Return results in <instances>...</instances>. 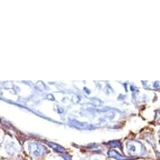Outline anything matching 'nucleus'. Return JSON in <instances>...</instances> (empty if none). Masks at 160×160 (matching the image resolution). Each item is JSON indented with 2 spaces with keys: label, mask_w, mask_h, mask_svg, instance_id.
<instances>
[{
  "label": "nucleus",
  "mask_w": 160,
  "mask_h": 160,
  "mask_svg": "<svg viewBox=\"0 0 160 160\" xmlns=\"http://www.w3.org/2000/svg\"><path fill=\"white\" fill-rule=\"evenodd\" d=\"M34 145V144H33ZM31 153L34 156H39L43 153V148L40 147V145H34L33 147L31 148Z\"/></svg>",
  "instance_id": "f257e3e1"
},
{
  "label": "nucleus",
  "mask_w": 160,
  "mask_h": 160,
  "mask_svg": "<svg viewBox=\"0 0 160 160\" xmlns=\"http://www.w3.org/2000/svg\"><path fill=\"white\" fill-rule=\"evenodd\" d=\"M109 155H110L111 157L114 158H117L118 160H125L126 158L124 157H122L121 155L118 154L117 152H114V151H110V152H109Z\"/></svg>",
  "instance_id": "f03ea898"
}]
</instances>
